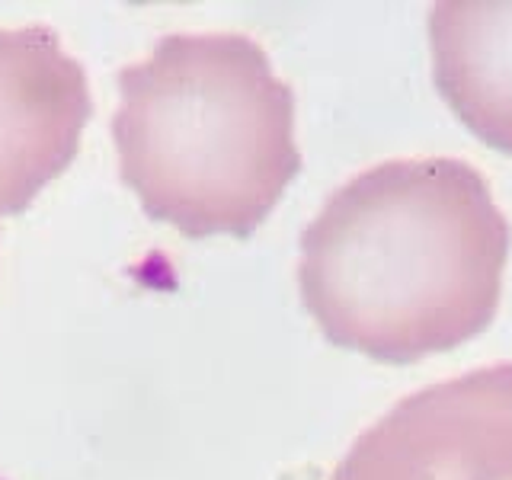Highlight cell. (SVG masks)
I'll return each instance as SVG.
<instances>
[{"label":"cell","mask_w":512,"mask_h":480,"mask_svg":"<svg viewBox=\"0 0 512 480\" xmlns=\"http://www.w3.org/2000/svg\"><path fill=\"white\" fill-rule=\"evenodd\" d=\"M509 244L468 160H384L336 189L301 234V301L333 346L420 362L490 327Z\"/></svg>","instance_id":"6da1fadb"},{"label":"cell","mask_w":512,"mask_h":480,"mask_svg":"<svg viewBox=\"0 0 512 480\" xmlns=\"http://www.w3.org/2000/svg\"><path fill=\"white\" fill-rule=\"evenodd\" d=\"M119 90L122 183L189 240L250 237L301 170L295 93L247 36H164Z\"/></svg>","instance_id":"7a4b0ae2"},{"label":"cell","mask_w":512,"mask_h":480,"mask_svg":"<svg viewBox=\"0 0 512 480\" xmlns=\"http://www.w3.org/2000/svg\"><path fill=\"white\" fill-rule=\"evenodd\" d=\"M330 480H512V362L397 400Z\"/></svg>","instance_id":"3957f363"},{"label":"cell","mask_w":512,"mask_h":480,"mask_svg":"<svg viewBox=\"0 0 512 480\" xmlns=\"http://www.w3.org/2000/svg\"><path fill=\"white\" fill-rule=\"evenodd\" d=\"M90 109L87 74L52 29H0V221L71 167Z\"/></svg>","instance_id":"277c9868"},{"label":"cell","mask_w":512,"mask_h":480,"mask_svg":"<svg viewBox=\"0 0 512 480\" xmlns=\"http://www.w3.org/2000/svg\"><path fill=\"white\" fill-rule=\"evenodd\" d=\"M429 48L448 109L512 154V0H442L429 10Z\"/></svg>","instance_id":"5b68a950"}]
</instances>
